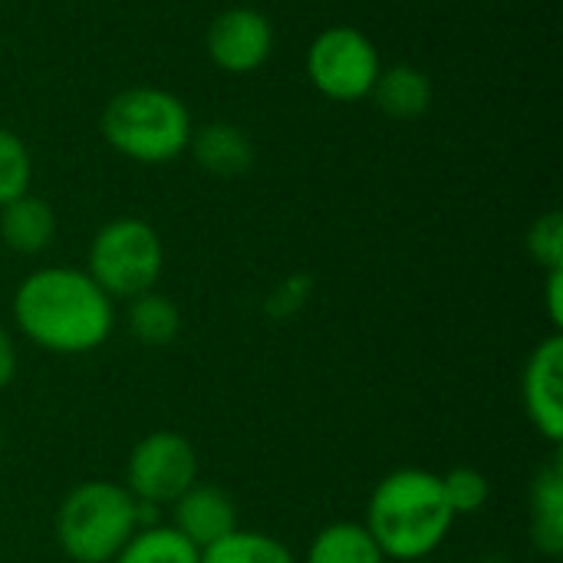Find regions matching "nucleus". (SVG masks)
<instances>
[{"label": "nucleus", "instance_id": "1", "mask_svg": "<svg viewBox=\"0 0 563 563\" xmlns=\"http://www.w3.org/2000/svg\"><path fill=\"white\" fill-rule=\"evenodd\" d=\"M13 323L40 350L82 356L99 350L115 327V300L82 267H36L16 284Z\"/></svg>", "mask_w": 563, "mask_h": 563}, {"label": "nucleus", "instance_id": "2", "mask_svg": "<svg viewBox=\"0 0 563 563\" xmlns=\"http://www.w3.org/2000/svg\"><path fill=\"white\" fill-rule=\"evenodd\" d=\"M455 515L445 501L442 478L426 468H396L389 472L366 501L363 528L379 544L383 558L396 563H416L432 558L449 531Z\"/></svg>", "mask_w": 563, "mask_h": 563}, {"label": "nucleus", "instance_id": "3", "mask_svg": "<svg viewBox=\"0 0 563 563\" xmlns=\"http://www.w3.org/2000/svg\"><path fill=\"white\" fill-rule=\"evenodd\" d=\"M99 132L135 165H168L188 152L195 122L181 96L162 86H129L106 102Z\"/></svg>", "mask_w": 563, "mask_h": 563}, {"label": "nucleus", "instance_id": "4", "mask_svg": "<svg viewBox=\"0 0 563 563\" xmlns=\"http://www.w3.org/2000/svg\"><path fill=\"white\" fill-rule=\"evenodd\" d=\"M145 525V508L125 485L92 478L76 485L56 508V544L73 563H112Z\"/></svg>", "mask_w": 563, "mask_h": 563}, {"label": "nucleus", "instance_id": "5", "mask_svg": "<svg viewBox=\"0 0 563 563\" xmlns=\"http://www.w3.org/2000/svg\"><path fill=\"white\" fill-rule=\"evenodd\" d=\"M82 271L109 300H132L155 290L165 271V244L148 221L129 214L112 218L92 234Z\"/></svg>", "mask_w": 563, "mask_h": 563}, {"label": "nucleus", "instance_id": "6", "mask_svg": "<svg viewBox=\"0 0 563 563\" xmlns=\"http://www.w3.org/2000/svg\"><path fill=\"white\" fill-rule=\"evenodd\" d=\"M307 79L330 102L369 99L383 69L379 49L360 26L336 23L320 30L307 46Z\"/></svg>", "mask_w": 563, "mask_h": 563}, {"label": "nucleus", "instance_id": "7", "mask_svg": "<svg viewBox=\"0 0 563 563\" xmlns=\"http://www.w3.org/2000/svg\"><path fill=\"white\" fill-rule=\"evenodd\" d=\"M198 482V452L181 432H152L129 452L125 492L142 508H172Z\"/></svg>", "mask_w": 563, "mask_h": 563}, {"label": "nucleus", "instance_id": "8", "mask_svg": "<svg viewBox=\"0 0 563 563\" xmlns=\"http://www.w3.org/2000/svg\"><path fill=\"white\" fill-rule=\"evenodd\" d=\"M205 49L221 73H257L274 53V23L257 7H228L208 23Z\"/></svg>", "mask_w": 563, "mask_h": 563}, {"label": "nucleus", "instance_id": "9", "mask_svg": "<svg viewBox=\"0 0 563 563\" xmlns=\"http://www.w3.org/2000/svg\"><path fill=\"white\" fill-rule=\"evenodd\" d=\"M521 402L528 422L551 445L563 442V336L551 333L541 340L521 373Z\"/></svg>", "mask_w": 563, "mask_h": 563}, {"label": "nucleus", "instance_id": "10", "mask_svg": "<svg viewBox=\"0 0 563 563\" xmlns=\"http://www.w3.org/2000/svg\"><path fill=\"white\" fill-rule=\"evenodd\" d=\"M172 528L198 551H205L221 538H228L231 531H238V508L228 492L195 482L172 505Z\"/></svg>", "mask_w": 563, "mask_h": 563}, {"label": "nucleus", "instance_id": "11", "mask_svg": "<svg viewBox=\"0 0 563 563\" xmlns=\"http://www.w3.org/2000/svg\"><path fill=\"white\" fill-rule=\"evenodd\" d=\"M56 231H59L56 211L40 195L26 191L16 201L0 208V241L13 254H23V257L46 254L56 241Z\"/></svg>", "mask_w": 563, "mask_h": 563}, {"label": "nucleus", "instance_id": "12", "mask_svg": "<svg viewBox=\"0 0 563 563\" xmlns=\"http://www.w3.org/2000/svg\"><path fill=\"white\" fill-rule=\"evenodd\" d=\"M432 96H435V89H432L429 73L412 66V63L383 66L376 76V86L369 92L376 109L389 119H399V122L422 119L432 109Z\"/></svg>", "mask_w": 563, "mask_h": 563}, {"label": "nucleus", "instance_id": "13", "mask_svg": "<svg viewBox=\"0 0 563 563\" xmlns=\"http://www.w3.org/2000/svg\"><path fill=\"white\" fill-rule=\"evenodd\" d=\"M188 152L214 178H238L254 165V142L234 122H208L195 129Z\"/></svg>", "mask_w": 563, "mask_h": 563}, {"label": "nucleus", "instance_id": "14", "mask_svg": "<svg viewBox=\"0 0 563 563\" xmlns=\"http://www.w3.org/2000/svg\"><path fill=\"white\" fill-rule=\"evenodd\" d=\"M531 544L544 558L563 554V462L551 459L531 482Z\"/></svg>", "mask_w": 563, "mask_h": 563}, {"label": "nucleus", "instance_id": "15", "mask_svg": "<svg viewBox=\"0 0 563 563\" xmlns=\"http://www.w3.org/2000/svg\"><path fill=\"white\" fill-rule=\"evenodd\" d=\"M307 563H389L373 534L356 521H333L317 531L307 548Z\"/></svg>", "mask_w": 563, "mask_h": 563}, {"label": "nucleus", "instance_id": "16", "mask_svg": "<svg viewBox=\"0 0 563 563\" xmlns=\"http://www.w3.org/2000/svg\"><path fill=\"white\" fill-rule=\"evenodd\" d=\"M125 327L139 343L168 346L181 333V313H178L175 300H168L165 294L148 290V294H139V297L129 300Z\"/></svg>", "mask_w": 563, "mask_h": 563}, {"label": "nucleus", "instance_id": "17", "mask_svg": "<svg viewBox=\"0 0 563 563\" xmlns=\"http://www.w3.org/2000/svg\"><path fill=\"white\" fill-rule=\"evenodd\" d=\"M112 563H201V551L172 525H145L129 538Z\"/></svg>", "mask_w": 563, "mask_h": 563}, {"label": "nucleus", "instance_id": "18", "mask_svg": "<svg viewBox=\"0 0 563 563\" xmlns=\"http://www.w3.org/2000/svg\"><path fill=\"white\" fill-rule=\"evenodd\" d=\"M201 563H297V558L280 538L238 528L218 544L205 548Z\"/></svg>", "mask_w": 563, "mask_h": 563}, {"label": "nucleus", "instance_id": "19", "mask_svg": "<svg viewBox=\"0 0 563 563\" xmlns=\"http://www.w3.org/2000/svg\"><path fill=\"white\" fill-rule=\"evenodd\" d=\"M30 181H33V155L26 142L13 129L0 125V208L26 195Z\"/></svg>", "mask_w": 563, "mask_h": 563}, {"label": "nucleus", "instance_id": "20", "mask_svg": "<svg viewBox=\"0 0 563 563\" xmlns=\"http://www.w3.org/2000/svg\"><path fill=\"white\" fill-rule=\"evenodd\" d=\"M439 478H442V492H445V501H449L455 521L478 515L492 498V482L478 468H452Z\"/></svg>", "mask_w": 563, "mask_h": 563}, {"label": "nucleus", "instance_id": "21", "mask_svg": "<svg viewBox=\"0 0 563 563\" xmlns=\"http://www.w3.org/2000/svg\"><path fill=\"white\" fill-rule=\"evenodd\" d=\"M528 254L534 264H541L544 271H561L563 267V214L561 211H548L541 214L531 228H528Z\"/></svg>", "mask_w": 563, "mask_h": 563}, {"label": "nucleus", "instance_id": "22", "mask_svg": "<svg viewBox=\"0 0 563 563\" xmlns=\"http://www.w3.org/2000/svg\"><path fill=\"white\" fill-rule=\"evenodd\" d=\"M307 290H310V280H307V277H290V280H284V284L271 294L267 310H271L274 317H287V313H294V310L303 307Z\"/></svg>", "mask_w": 563, "mask_h": 563}, {"label": "nucleus", "instance_id": "23", "mask_svg": "<svg viewBox=\"0 0 563 563\" xmlns=\"http://www.w3.org/2000/svg\"><path fill=\"white\" fill-rule=\"evenodd\" d=\"M544 303H548V317H551V327H554V333H561V327H563V267L561 271H548Z\"/></svg>", "mask_w": 563, "mask_h": 563}, {"label": "nucleus", "instance_id": "24", "mask_svg": "<svg viewBox=\"0 0 563 563\" xmlns=\"http://www.w3.org/2000/svg\"><path fill=\"white\" fill-rule=\"evenodd\" d=\"M16 376V346L10 340V333L0 327V389H7Z\"/></svg>", "mask_w": 563, "mask_h": 563}, {"label": "nucleus", "instance_id": "25", "mask_svg": "<svg viewBox=\"0 0 563 563\" xmlns=\"http://www.w3.org/2000/svg\"><path fill=\"white\" fill-rule=\"evenodd\" d=\"M0 459H3V426H0Z\"/></svg>", "mask_w": 563, "mask_h": 563}]
</instances>
